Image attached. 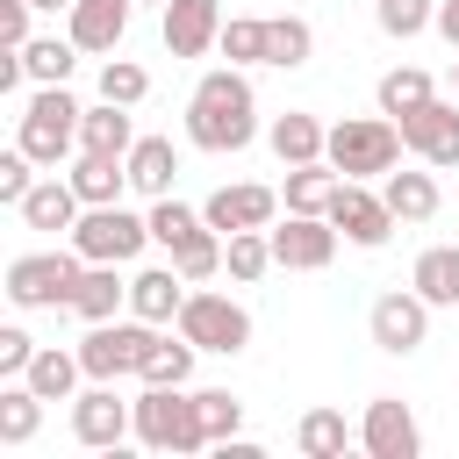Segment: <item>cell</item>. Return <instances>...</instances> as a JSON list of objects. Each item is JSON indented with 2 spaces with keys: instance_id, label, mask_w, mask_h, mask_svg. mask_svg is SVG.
<instances>
[{
  "instance_id": "20",
  "label": "cell",
  "mask_w": 459,
  "mask_h": 459,
  "mask_svg": "<svg viewBox=\"0 0 459 459\" xmlns=\"http://www.w3.org/2000/svg\"><path fill=\"white\" fill-rule=\"evenodd\" d=\"M265 143H273V158H280V165H316V158L330 151V129H323L316 115H301V108H287V115H273V129H265Z\"/></svg>"
},
{
  "instance_id": "27",
  "label": "cell",
  "mask_w": 459,
  "mask_h": 459,
  "mask_svg": "<svg viewBox=\"0 0 459 459\" xmlns=\"http://www.w3.org/2000/svg\"><path fill=\"white\" fill-rule=\"evenodd\" d=\"M380 194H387L394 222H430V215H437V179H430V172H387Z\"/></svg>"
},
{
  "instance_id": "9",
  "label": "cell",
  "mask_w": 459,
  "mask_h": 459,
  "mask_svg": "<svg viewBox=\"0 0 459 459\" xmlns=\"http://www.w3.org/2000/svg\"><path fill=\"white\" fill-rule=\"evenodd\" d=\"M72 437L86 452H115L122 437H136V402H122L115 380H93L86 394H72Z\"/></svg>"
},
{
  "instance_id": "16",
  "label": "cell",
  "mask_w": 459,
  "mask_h": 459,
  "mask_svg": "<svg viewBox=\"0 0 459 459\" xmlns=\"http://www.w3.org/2000/svg\"><path fill=\"white\" fill-rule=\"evenodd\" d=\"M222 43V0H165V50L208 57Z\"/></svg>"
},
{
  "instance_id": "33",
  "label": "cell",
  "mask_w": 459,
  "mask_h": 459,
  "mask_svg": "<svg viewBox=\"0 0 459 459\" xmlns=\"http://www.w3.org/2000/svg\"><path fill=\"white\" fill-rule=\"evenodd\" d=\"M294 445H301L308 459H344L351 430H344V416H337V409H308V416L294 423Z\"/></svg>"
},
{
  "instance_id": "5",
  "label": "cell",
  "mask_w": 459,
  "mask_h": 459,
  "mask_svg": "<svg viewBox=\"0 0 459 459\" xmlns=\"http://www.w3.org/2000/svg\"><path fill=\"white\" fill-rule=\"evenodd\" d=\"M79 100L65 93V86H43L29 108H22V129H14V143L36 158V165H57V158H72L79 151Z\"/></svg>"
},
{
  "instance_id": "10",
  "label": "cell",
  "mask_w": 459,
  "mask_h": 459,
  "mask_svg": "<svg viewBox=\"0 0 459 459\" xmlns=\"http://www.w3.org/2000/svg\"><path fill=\"white\" fill-rule=\"evenodd\" d=\"M366 330H373V344H380V351L409 359V351L430 337V301H423L416 287H394V294H380V301L366 308Z\"/></svg>"
},
{
  "instance_id": "28",
  "label": "cell",
  "mask_w": 459,
  "mask_h": 459,
  "mask_svg": "<svg viewBox=\"0 0 459 459\" xmlns=\"http://www.w3.org/2000/svg\"><path fill=\"white\" fill-rule=\"evenodd\" d=\"M122 301H129V280H115V265H86V273H79V294H72V316L108 323Z\"/></svg>"
},
{
  "instance_id": "12",
  "label": "cell",
  "mask_w": 459,
  "mask_h": 459,
  "mask_svg": "<svg viewBox=\"0 0 459 459\" xmlns=\"http://www.w3.org/2000/svg\"><path fill=\"white\" fill-rule=\"evenodd\" d=\"M273 215H280V194L273 186H215L208 201H201V222L208 230H222V237H237V230H273Z\"/></svg>"
},
{
  "instance_id": "32",
  "label": "cell",
  "mask_w": 459,
  "mask_h": 459,
  "mask_svg": "<svg viewBox=\"0 0 459 459\" xmlns=\"http://www.w3.org/2000/svg\"><path fill=\"white\" fill-rule=\"evenodd\" d=\"M72 50H79L72 36H29V43H22V72H29L36 86H65V79H72Z\"/></svg>"
},
{
  "instance_id": "26",
  "label": "cell",
  "mask_w": 459,
  "mask_h": 459,
  "mask_svg": "<svg viewBox=\"0 0 459 459\" xmlns=\"http://www.w3.org/2000/svg\"><path fill=\"white\" fill-rule=\"evenodd\" d=\"M194 337H151V351H143V366H136V380L143 387H186V373H194Z\"/></svg>"
},
{
  "instance_id": "30",
  "label": "cell",
  "mask_w": 459,
  "mask_h": 459,
  "mask_svg": "<svg viewBox=\"0 0 459 459\" xmlns=\"http://www.w3.org/2000/svg\"><path fill=\"white\" fill-rule=\"evenodd\" d=\"M36 423H43V394L29 380H7L0 387V445H29Z\"/></svg>"
},
{
  "instance_id": "45",
  "label": "cell",
  "mask_w": 459,
  "mask_h": 459,
  "mask_svg": "<svg viewBox=\"0 0 459 459\" xmlns=\"http://www.w3.org/2000/svg\"><path fill=\"white\" fill-rule=\"evenodd\" d=\"M430 29H437V36L459 50V0H437V22H430Z\"/></svg>"
},
{
  "instance_id": "48",
  "label": "cell",
  "mask_w": 459,
  "mask_h": 459,
  "mask_svg": "<svg viewBox=\"0 0 459 459\" xmlns=\"http://www.w3.org/2000/svg\"><path fill=\"white\" fill-rule=\"evenodd\" d=\"M158 7H165V0H158Z\"/></svg>"
},
{
  "instance_id": "47",
  "label": "cell",
  "mask_w": 459,
  "mask_h": 459,
  "mask_svg": "<svg viewBox=\"0 0 459 459\" xmlns=\"http://www.w3.org/2000/svg\"><path fill=\"white\" fill-rule=\"evenodd\" d=\"M452 86H459V57H452Z\"/></svg>"
},
{
  "instance_id": "21",
  "label": "cell",
  "mask_w": 459,
  "mask_h": 459,
  "mask_svg": "<svg viewBox=\"0 0 459 459\" xmlns=\"http://www.w3.org/2000/svg\"><path fill=\"white\" fill-rule=\"evenodd\" d=\"M172 172H179L172 136H136V151H129V186H136L143 201H165V194H172Z\"/></svg>"
},
{
  "instance_id": "46",
  "label": "cell",
  "mask_w": 459,
  "mask_h": 459,
  "mask_svg": "<svg viewBox=\"0 0 459 459\" xmlns=\"http://www.w3.org/2000/svg\"><path fill=\"white\" fill-rule=\"evenodd\" d=\"M36 7H50V14H57V7H72V0H36Z\"/></svg>"
},
{
  "instance_id": "41",
  "label": "cell",
  "mask_w": 459,
  "mask_h": 459,
  "mask_svg": "<svg viewBox=\"0 0 459 459\" xmlns=\"http://www.w3.org/2000/svg\"><path fill=\"white\" fill-rule=\"evenodd\" d=\"M201 423H208V445H230L244 430V402L230 387H201Z\"/></svg>"
},
{
  "instance_id": "22",
  "label": "cell",
  "mask_w": 459,
  "mask_h": 459,
  "mask_svg": "<svg viewBox=\"0 0 459 459\" xmlns=\"http://www.w3.org/2000/svg\"><path fill=\"white\" fill-rule=\"evenodd\" d=\"M337 186H344V172H337L330 158H316V165H287V215H330Z\"/></svg>"
},
{
  "instance_id": "4",
  "label": "cell",
  "mask_w": 459,
  "mask_h": 459,
  "mask_svg": "<svg viewBox=\"0 0 459 459\" xmlns=\"http://www.w3.org/2000/svg\"><path fill=\"white\" fill-rule=\"evenodd\" d=\"M79 273H86L79 251H22L7 265V301L14 308H72Z\"/></svg>"
},
{
  "instance_id": "38",
  "label": "cell",
  "mask_w": 459,
  "mask_h": 459,
  "mask_svg": "<svg viewBox=\"0 0 459 459\" xmlns=\"http://www.w3.org/2000/svg\"><path fill=\"white\" fill-rule=\"evenodd\" d=\"M194 230H208V222H201V208H186V201H172V194H165V201H151V244L179 251Z\"/></svg>"
},
{
  "instance_id": "13",
  "label": "cell",
  "mask_w": 459,
  "mask_h": 459,
  "mask_svg": "<svg viewBox=\"0 0 459 459\" xmlns=\"http://www.w3.org/2000/svg\"><path fill=\"white\" fill-rule=\"evenodd\" d=\"M330 222H337V230H344L359 251H380V244L394 237V208H387V194H366L359 179H344V186H337Z\"/></svg>"
},
{
  "instance_id": "39",
  "label": "cell",
  "mask_w": 459,
  "mask_h": 459,
  "mask_svg": "<svg viewBox=\"0 0 459 459\" xmlns=\"http://www.w3.org/2000/svg\"><path fill=\"white\" fill-rule=\"evenodd\" d=\"M172 265L186 273V287H201V280H215L222 273V230H194L179 251H172Z\"/></svg>"
},
{
  "instance_id": "3",
  "label": "cell",
  "mask_w": 459,
  "mask_h": 459,
  "mask_svg": "<svg viewBox=\"0 0 459 459\" xmlns=\"http://www.w3.org/2000/svg\"><path fill=\"white\" fill-rule=\"evenodd\" d=\"M136 445L172 452V459L201 452V445H208L201 394H186V387H143V394H136Z\"/></svg>"
},
{
  "instance_id": "31",
  "label": "cell",
  "mask_w": 459,
  "mask_h": 459,
  "mask_svg": "<svg viewBox=\"0 0 459 459\" xmlns=\"http://www.w3.org/2000/svg\"><path fill=\"white\" fill-rule=\"evenodd\" d=\"M308 50H316V29H308L301 14H273V22H265V65L294 72V65H308Z\"/></svg>"
},
{
  "instance_id": "34",
  "label": "cell",
  "mask_w": 459,
  "mask_h": 459,
  "mask_svg": "<svg viewBox=\"0 0 459 459\" xmlns=\"http://www.w3.org/2000/svg\"><path fill=\"white\" fill-rule=\"evenodd\" d=\"M222 265H230V280H258L265 265H273V230H237V237H222Z\"/></svg>"
},
{
  "instance_id": "40",
  "label": "cell",
  "mask_w": 459,
  "mask_h": 459,
  "mask_svg": "<svg viewBox=\"0 0 459 459\" xmlns=\"http://www.w3.org/2000/svg\"><path fill=\"white\" fill-rule=\"evenodd\" d=\"M143 93H151V72H143V65H129V57H108V65H100V100L136 108Z\"/></svg>"
},
{
  "instance_id": "36",
  "label": "cell",
  "mask_w": 459,
  "mask_h": 459,
  "mask_svg": "<svg viewBox=\"0 0 459 459\" xmlns=\"http://www.w3.org/2000/svg\"><path fill=\"white\" fill-rule=\"evenodd\" d=\"M215 50H222L230 65H265V14H230Z\"/></svg>"
},
{
  "instance_id": "14",
  "label": "cell",
  "mask_w": 459,
  "mask_h": 459,
  "mask_svg": "<svg viewBox=\"0 0 459 459\" xmlns=\"http://www.w3.org/2000/svg\"><path fill=\"white\" fill-rule=\"evenodd\" d=\"M359 445H366L373 459H416V452H423V430H416L409 402L373 394V402H366V423H359Z\"/></svg>"
},
{
  "instance_id": "44",
  "label": "cell",
  "mask_w": 459,
  "mask_h": 459,
  "mask_svg": "<svg viewBox=\"0 0 459 459\" xmlns=\"http://www.w3.org/2000/svg\"><path fill=\"white\" fill-rule=\"evenodd\" d=\"M29 7H36V0H0V36H7V50L29 43Z\"/></svg>"
},
{
  "instance_id": "7",
  "label": "cell",
  "mask_w": 459,
  "mask_h": 459,
  "mask_svg": "<svg viewBox=\"0 0 459 459\" xmlns=\"http://www.w3.org/2000/svg\"><path fill=\"white\" fill-rule=\"evenodd\" d=\"M179 337H194L201 351H222V359H237L244 344H251V308L244 301H230V294H186V308H179Z\"/></svg>"
},
{
  "instance_id": "35",
  "label": "cell",
  "mask_w": 459,
  "mask_h": 459,
  "mask_svg": "<svg viewBox=\"0 0 459 459\" xmlns=\"http://www.w3.org/2000/svg\"><path fill=\"white\" fill-rule=\"evenodd\" d=\"M373 22H380V36L409 43V36H423L437 22V0H373Z\"/></svg>"
},
{
  "instance_id": "24",
  "label": "cell",
  "mask_w": 459,
  "mask_h": 459,
  "mask_svg": "<svg viewBox=\"0 0 459 459\" xmlns=\"http://www.w3.org/2000/svg\"><path fill=\"white\" fill-rule=\"evenodd\" d=\"M65 179L79 186V201H86V208H108V201H122V186H129V158H100V151H79V165H72Z\"/></svg>"
},
{
  "instance_id": "17",
  "label": "cell",
  "mask_w": 459,
  "mask_h": 459,
  "mask_svg": "<svg viewBox=\"0 0 459 459\" xmlns=\"http://www.w3.org/2000/svg\"><path fill=\"white\" fill-rule=\"evenodd\" d=\"M179 308H186V273H179V265H151V273L129 280V316H143V323H179Z\"/></svg>"
},
{
  "instance_id": "43",
  "label": "cell",
  "mask_w": 459,
  "mask_h": 459,
  "mask_svg": "<svg viewBox=\"0 0 459 459\" xmlns=\"http://www.w3.org/2000/svg\"><path fill=\"white\" fill-rule=\"evenodd\" d=\"M36 351H43V344H29V330H14V323L0 330V373H7V380H22Z\"/></svg>"
},
{
  "instance_id": "11",
  "label": "cell",
  "mask_w": 459,
  "mask_h": 459,
  "mask_svg": "<svg viewBox=\"0 0 459 459\" xmlns=\"http://www.w3.org/2000/svg\"><path fill=\"white\" fill-rule=\"evenodd\" d=\"M337 222L330 215H287L280 230H273V265H287V273H323L330 258H337Z\"/></svg>"
},
{
  "instance_id": "29",
  "label": "cell",
  "mask_w": 459,
  "mask_h": 459,
  "mask_svg": "<svg viewBox=\"0 0 459 459\" xmlns=\"http://www.w3.org/2000/svg\"><path fill=\"white\" fill-rule=\"evenodd\" d=\"M79 373H86V366H79V351H57V344H43V351L29 359V373H22V380H29L43 402H72Z\"/></svg>"
},
{
  "instance_id": "42",
  "label": "cell",
  "mask_w": 459,
  "mask_h": 459,
  "mask_svg": "<svg viewBox=\"0 0 459 459\" xmlns=\"http://www.w3.org/2000/svg\"><path fill=\"white\" fill-rule=\"evenodd\" d=\"M29 186H36V158L14 143V151L0 158V201H7V208H22V194H29Z\"/></svg>"
},
{
  "instance_id": "2",
  "label": "cell",
  "mask_w": 459,
  "mask_h": 459,
  "mask_svg": "<svg viewBox=\"0 0 459 459\" xmlns=\"http://www.w3.org/2000/svg\"><path fill=\"white\" fill-rule=\"evenodd\" d=\"M402 122L394 115H351V122H337L330 129V165L344 172V179H387L394 165H402Z\"/></svg>"
},
{
  "instance_id": "6",
  "label": "cell",
  "mask_w": 459,
  "mask_h": 459,
  "mask_svg": "<svg viewBox=\"0 0 459 459\" xmlns=\"http://www.w3.org/2000/svg\"><path fill=\"white\" fill-rule=\"evenodd\" d=\"M143 244H151V215H129L122 201L86 208V215L72 222V251H79L86 265H129Z\"/></svg>"
},
{
  "instance_id": "23",
  "label": "cell",
  "mask_w": 459,
  "mask_h": 459,
  "mask_svg": "<svg viewBox=\"0 0 459 459\" xmlns=\"http://www.w3.org/2000/svg\"><path fill=\"white\" fill-rule=\"evenodd\" d=\"M79 151H100V158H129L136 151V129H129V108L100 100L79 115Z\"/></svg>"
},
{
  "instance_id": "19",
  "label": "cell",
  "mask_w": 459,
  "mask_h": 459,
  "mask_svg": "<svg viewBox=\"0 0 459 459\" xmlns=\"http://www.w3.org/2000/svg\"><path fill=\"white\" fill-rule=\"evenodd\" d=\"M79 215H86V201H79V186H72V179H57V172H50V179H36V186L22 194V222H29V230H65V237H72V222H79Z\"/></svg>"
},
{
  "instance_id": "37",
  "label": "cell",
  "mask_w": 459,
  "mask_h": 459,
  "mask_svg": "<svg viewBox=\"0 0 459 459\" xmlns=\"http://www.w3.org/2000/svg\"><path fill=\"white\" fill-rule=\"evenodd\" d=\"M430 100V72H416V65H394L387 79H380V115H409V108H423Z\"/></svg>"
},
{
  "instance_id": "25",
  "label": "cell",
  "mask_w": 459,
  "mask_h": 459,
  "mask_svg": "<svg viewBox=\"0 0 459 459\" xmlns=\"http://www.w3.org/2000/svg\"><path fill=\"white\" fill-rule=\"evenodd\" d=\"M409 287L430 301V308H459V244H430L409 273Z\"/></svg>"
},
{
  "instance_id": "18",
  "label": "cell",
  "mask_w": 459,
  "mask_h": 459,
  "mask_svg": "<svg viewBox=\"0 0 459 459\" xmlns=\"http://www.w3.org/2000/svg\"><path fill=\"white\" fill-rule=\"evenodd\" d=\"M129 29V0H72L65 7V36L79 50H115Z\"/></svg>"
},
{
  "instance_id": "15",
  "label": "cell",
  "mask_w": 459,
  "mask_h": 459,
  "mask_svg": "<svg viewBox=\"0 0 459 459\" xmlns=\"http://www.w3.org/2000/svg\"><path fill=\"white\" fill-rule=\"evenodd\" d=\"M402 143H409L423 165H459V108L430 93L423 108L402 115Z\"/></svg>"
},
{
  "instance_id": "1",
  "label": "cell",
  "mask_w": 459,
  "mask_h": 459,
  "mask_svg": "<svg viewBox=\"0 0 459 459\" xmlns=\"http://www.w3.org/2000/svg\"><path fill=\"white\" fill-rule=\"evenodd\" d=\"M251 136H258V100H251L244 65L201 72V86H194V100H186V143L222 158V151H244Z\"/></svg>"
},
{
  "instance_id": "8",
  "label": "cell",
  "mask_w": 459,
  "mask_h": 459,
  "mask_svg": "<svg viewBox=\"0 0 459 459\" xmlns=\"http://www.w3.org/2000/svg\"><path fill=\"white\" fill-rule=\"evenodd\" d=\"M151 337H158V323H93L86 337H79V366H86V380H115V373H136L143 366V351H151Z\"/></svg>"
}]
</instances>
